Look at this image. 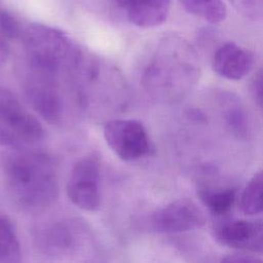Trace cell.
I'll return each mask as SVG.
<instances>
[{
  "instance_id": "6da1fadb",
  "label": "cell",
  "mask_w": 263,
  "mask_h": 263,
  "mask_svg": "<svg viewBox=\"0 0 263 263\" xmlns=\"http://www.w3.org/2000/svg\"><path fill=\"white\" fill-rule=\"evenodd\" d=\"M3 173L10 196L25 210L44 209L58 196L57 171L45 154L14 148L4 157Z\"/></svg>"
},
{
  "instance_id": "7a4b0ae2",
  "label": "cell",
  "mask_w": 263,
  "mask_h": 263,
  "mask_svg": "<svg viewBox=\"0 0 263 263\" xmlns=\"http://www.w3.org/2000/svg\"><path fill=\"white\" fill-rule=\"evenodd\" d=\"M200 67L194 48L183 38L165 40L146 73V83L158 98L182 100L198 82Z\"/></svg>"
},
{
  "instance_id": "3957f363",
  "label": "cell",
  "mask_w": 263,
  "mask_h": 263,
  "mask_svg": "<svg viewBox=\"0 0 263 263\" xmlns=\"http://www.w3.org/2000/svg\"><path fill=\"white\" fill-rule=\"evenodd\" d=\"M28 68L57 78L61 73L78 70L83 57L77 45L61 30L31 24L22 34Z\"/></svg>"
},
{
  "instance_id": "277c9868",
  "label": "cell",
  "mask_w": 263,
  "mask_h": 263,
  "mask_svg": "<svg viewBox=\"0 0 263 263\" xmlns=\"http://www.w3.org/2000/svg\"><path fill=\"white\" fill-rule=\"evenodd\" d=\"M43 128L9 89L0 86V145L24 148L37 143Z\"/></svg>"
},
{
  "instance_id": "5b68a950",
  "label": "cell",
  "mask_w": 263,
  "mask_h": 263,
  "mask_svg": "<svg viewBox=\"0 0 263 263\" xmlns=\"http://www.w3.org/2000/svg\"><path fill=\"white\" fill-rule=\"evenodd\" d=\"M104 137L110 149L123 160L140 159L151 151L148 133L137 120H111L104 127Z\"/></svg>"
},
{
  "instance_id": "8992f818",
  "label": "cell",
  "mask_w": 263,
  "mask_h": 263,
  "mask_svg": "<svg viewBox=\"0 0 263 263\" xmlns=\"http://www.w3.org/2000/svg\"><path fill=\"white\" fill-rule=\"evenodd\" d=\"M67 194L81 210L93 212L100 208V163L95 157L81 158L74 164L67 183Z\"/></svg>"
},
{
  "instance_id": "52a82bcc",
  "label": "cell",
  "mask_w": 263,
  "mask_h": 263,
  "mask_svg": "<svg viewBox=\"0 0 263 263\" xmlns=\"http://www.w3.org/2000/svg\"><path fill=\"white\" fill-rule=\"evenodd\" d=\"M26 95L33 108L47 121H60L64 101L60 89L59 78L29 70L25 81Z\"/></svg>"
},
{
  "instance_id": "ba28073f",
  "label": "cell",
  "mask_w": 263,
  "mask_h": 263,
  "mask_svg": "<svg viewBox=\"0 0 263 263\" xmlns=\"http://www.w3.org/2000/svg\"><path fill=\"white\" fill-rule=\"evenodd\" d=\"M206 222L202 209L188 198L177 199L157 210L151 217L152 227L162 233H180L201 228Z\"/></svg>"
},
{
  "instance_id": "9c48e42d",
  "label": "cell",
  "mask_w": 263,
  "mask_h": 263,
  "mask_svg": "<svg viewBox=\"0 0 263 263\" xmlns=\"http://www.w3.org/2000/svg\"><path fill=\"white\" fill-rule=\"evenodd\" d=\"M218 242L248 253H263V222L260 220H231L216 226Z\"/></svg>"
},
{
  "instance_id": "30bf717a",
  "label": "cell",
  "mask_w": 263,
  "mask_h": 263,
  "mask_svg": "<svg viewBox=\"0 0 263 263\" xmlns=\"http://www.w3.org/2000/svg\"><path fill=\"white\" fill-rule=\"evenodd\" d=\"M253 63L252 52L234 42H226L219 46L212 60L213 70L229 80L242 79L252 70Z\"/></svg>"
},
{
  "instance_id": "8fae6325",
  "label": "cell",
  "mask_w": 263,
  "mask_h": 263,
  "mask_svg": "<svg viewBox=\"0 0 263 263\" xmlns=\"http://www.w3.org/2000/svg\"><path fill=\"white\" fill-rule=\"evenodd\" d=\"M124 8L132 24L140 28H153L165 22L171 0H115Z\"/></svg>"
},
{
  "instance_id": "7c38bea8",
  "label": "cell",
  "mask_w": 263,
  "mask_h": 263,
  "mask_svg": "<svg viewBox=\"0 0 263 263\" xmlns=\"http://www.w3.org/2000/svg\"><path fill=\"white\" fill-rule=\"evenodd\" d=\"M198 197L206 209L216 216L228 214L236 201V189H209L198 190Z\"/></svg>"
},
{
  "instance_id": "4fadbf2b",
  "label": "cell",
  "mask_w": 263,
  "mask_h": 263,
  "mask_svg": "<svg viewBox=\"0 0 263 263\" xmlns=\"http://www.w3.org/2000/svg\"><path fill=\"white\" fill-rule=\"evenodd\" d=\"M240 211L248 216L263 213V170L248 182L239 196Z\"/></svg>"
},
{
  "instance_id": "5bb4252c",
  "label": "cell",
  "mask_w": 263,
  "mask_h": 263,
  "mask_svg": "<svg viewBox=\"0 0 263 263\" xmlns=\"http://www.w3.org/2000/svg\"><path fill=\"white\" fill-rule=\"evenodd\" d=\"M182 6L210 24L216 25L226 17L227 9L222 0H180Z\"/></svg>"
},
{
  "instance_id": "9a60e30c",
  "label": "cell",
  "mask_w": 263,
  "mask_h": 263,
  "mask_svg": "<svg viewBox=\"0 0 263 263\" xmlns=\"http://www.w3.org/2000/svg\"><path fill=\"white\" fill-rule=\"evenodd\" d=\"M22 259L18 239L10 221L0 216V263H17Z\"/></svg>"
},
{
  "instance_id": "2e32d148",
  "label": "cell",
  "mask_w": 263,
  "mask_h": 263,
  "mask_svg": "<svg viewBox=\"0 0 263 263\" xmlns=\"http://www.w3.org/2000/svg\"><path fill=\"white\" fill-rule=\"evenodd\" d=\"M225 120L230 128L237 135H245L247 133L246 114L236 102H229L225 111Z\"/></svg>"
},
{
  "instance_id": "e0dca14e",
  "label": "cell",
  "mask_w": 263,
  "mask_h": 263,
  "mask_svg": "<svg viewBox=\"0 0 263 263\" xmlns=\"http://www.w3.org/2000/svg\"><path fill=\"white\" fill-rule=\"evenodd\" d=\"M233 7L245 17L263 18V0H230Z\"/></svg>"
},
{
  "instance_id": "ac0fdd59",
  "label": "cell",
  "mask_w": 263,
  "mask_h": 263,
  "mask_svg": "<svg viewBox=\"0 0 263 263\" xmlns=\"http://www.w3.org/2000/svg\"><path fill=\"white\" fill-rule=\"evenodd\" d=\"M47 240H48V248L62 251L70 248L73 238L71 233L68 232L67 228L63 226H57L55 228L50 230Z\"/></svg>"
},
{
  "instance_id": "d6986e66",
  "label": "cell",
  "mask_w": 263,
  "mask_h": 263,
  "mask_svg": "<svg viewBox=\"0 0 263 263\" xmlns=\"http://www.w3.org/2000/svg\"><path fill=\"white\" fill-rule=\"evenodd\" d=\"M23 29L18 21L7 11H0V33L6 38H17L22 36Z\"/></svg>"
},
{
  "instance_id": "ffe728a7",
  "label": "cell",
  "mask_w": 263,
  "mask_h": 263,
  "mask_svg": "<svg viewBox=\"0 0 263 263\" xmlns=\"http://www.w3.org/2000/svg\"><path fill=\"white\" fill-rule=\"evenodd\" d=\"M250 89L255 102L263 108V68L256 72L250 84Z\"/></svg>"
},
{
  "instance_id": "44dd1931",
  "label": "cell",
  "mask_w": 263,
  "mask_h": 263,
  "mask_svg": "<svg viewBox=\"0 0 263 263\" xmlns=\"http://www.w3.org/2000/svg\"><path fill=\"white\" fill-rule=\"evenodd\" d=\"M222 261L225 262H261L262 260L257 258V257H253L252 255H243V254H239V255H231V256H227L225 258L222 259Z\"/></svg>"
},
{
  "instance_id": "7402d4cb",
  "label": "cell",
  "mask_w": 263,
  "mask_h": 263,
  "mask_svg": "<svg viewBox=\"0 0 263 263\" xmlns=\"http://www.w3.org/2000/svg\"><path fill=\"white\" fill-rule=\"evenodd\" d=\"M9 54V46L6 37L0 33V67L5 64Z\"/></svg>"
}]
</instances>
